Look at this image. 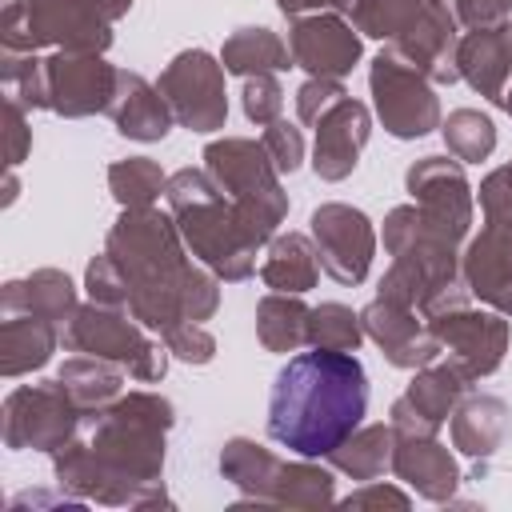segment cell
<instances>
[{
  "mask_svg": "<svg viewBox=\"0 0 512 512\" xmlns=\"http://www.w3.org/2000/svg\"><path fill=\"white\" fill-rule=\"evenodd\" d=\"M172 428V404L152 392L116 396L96 412L88 440L56 448V480L76 496L100 504H156L164 500V432Z\"/></svg>",
  "mask_w": 512,
  "mask_h": 512,
  "instance_id": "cell-1",
  "label": "cell"
},
{
  "mask_svg": "<svg viewBox=\"0 0 512 512\" xmlns=\"http://www.w3.org/2000/svg\"><path fill=\"white\" fill-rule=\"evenodd\" d=\"M368 376L352 352L312 348L292 356L268 396V432L288 452L312 460L336 452L364 420Z\"/></svg>",
  "mask_w": 512,
  "mask_h": 512,
  "instance_id": "cell-2",
  "label": "cell"
},
{
  "mask_svg": "<svg viewBox=\"0 0 512 512\" xmlns=\"http://www.w3.org/2000/svg\"><path fill=\"white\" fill-rule=\"evenodd\" d=\"M180 240L184 236H180L176 220L156 212L152 204L124 208L108 232L104 252L128 276V312L144 328L164 332V328L188 320L184 300H188V280L196 268L184 260Z\"/></svg>",
  "mask_w": 512,
  "mask_h": 512,
  "instance_id": "cell-3",
  "label": "cell"
},
{
  "mask_svg": "<svg viewBox=\"0 0 512 512\" xmlns=\"http://www.w3.org/2000/svg\"><path fill=\"white\" fill-rule=\"evenodd\" d=\"M168 208L176 216V228L192 256H200L216 276L224 280H248L256 272V244L240 232L236 208L224 196V188L196 168H180L168 176Z\"/></svg>",
  "mask_w": 512,
  "mask_h": 512,
  "instance_id": "cell-4",
  "label": "cell"
},
{
  "mask_svg": "<svg viewBox=\"0 0 512 512\" xmlns=\"http://www.w3.org/2000/svg\"><path fill=\"white\" fill-rule=\"evenodd\" d=\"M204 168L228 192L248 244L260 248L264 240H272L276 224L288 212V196L280 188V172H276L268 148L256 140H244V136H224L204 148Z\"/></svg>",
  "mask_w": 512,
  "mask_h": 512,
  "instance_id": "cell-5",
  "label": "cell"
},
{
  "mask_svg": "<svg viewBox=\"0 0 512 512\" xmlns=\"http://www.w3.org/2000/svg\"><path fill=\"white\" fill-rule=\"evenodd\" d=\"M64 348L112 360V364L128 368V376H136V380H160L168 368V348L148 340L120 308L96 304V300L72 312V320L64 324Z\"/></svg>",
  "mask_w": 512,
  "mask_h": 512,
  "instance_id": "cell-6",
  "label": "cell"
},
{
  "mask_svg": "<svg viewBox=\"0 0 512 512\" xmlns=\"http://www.w3.org/2000/svg\"><path fill=\"white\" fill-rule=\"evenodd\" d=\"M368 80H372L376 112L392 136L416 140V136H428L432 128H440V104H436L432 80L412 60H404L392 44L372 60Z\"/></svg>",
  "mask_w": 512,
  "mask_h": 512,
  "instance_id": "cell-7",
  "label": "cell"
},
{
  "mask_svg": "<svg viewBox=\"0 0 512 512\" xmlns=\"http://www.w3.org/2000/svg\"><path fill=\"white\" fill-rule=\"evenodd\" d=\"M80 424V408L68 396V388L56 380L48 384H24L8 392L4 400V440L8 448H40L56 452L72 440Z\"/></svg>",
  "mask_w": 512,
  "mask_h": 512,
  "instance_id": "cell-8",
  "label": "cell"
},
{
  "mask_svg": "<svg viewBox=\"0 0 512 512\" xmlns=\"http://www.w3.org/2000/svg\"><path fill=\"white\" fill-rule=\"evenodd\" d=\"M172 108V116L192 132H216L224 128L228 100H224V64L212 60L204 48L180 52L156 84Z\"/></svg>",
  "mask_w": 512,
  "mask_h": 512,
  "instance_id": "cell-9",
  "label": "cell"
},
{
  "mask_svg": "<svg viewBox=\"0 0 512 512\" xmlns=\"http://www.w3.org/2000/svg\"><path fill=\"white\" fill-rule=\"evenodd\" d=\"M416 208L424 212V220L448 236L452 244H460L472 228V188L464 180V168L448 156H424L408 168L404 176Z\"/></svg>",
  "mask_w": 512,
  "mask_h": 512,
  "instance_id": "cell-10",
  "label": "cell"
},
{
  "mask_svg": "<svg viewBox=\"0 0 512 512\" xmlns=\"http://www.w3.org/2000/svg\"><path fill=\"white\" fill-rule=\"evenodd\" d=\"M312 244L320 256V268L336 284H360L368 276L376 232L368 216L352 204H320L312 212Z\"/></svg>",
  "mask_w": 512,
  "mask_h": 512,
  "instance_id": "cell-11",
  "label": "cell"
},
{
  "mask_svg": "<svg viewBox=\"0 0 512 512\" xmlns=\"http://www.w3.org/2000/svg\"><path fill=\"white\" fill-rule=\"evenodd\" d=\"M432 336L440 340L444 352H452L448 360L468 376V380H480L488 372L500 368L504 360V348H508V320L500 312H472L468 304L464 308H452V312H440L428 320Z\"/></svg>",
  "mask_w": 512,
  "mask_h": 512,
  "instance_id": "cell-12",
  "label": "cell"
},
{
  "mask_svg": "<svg viewBox=\"0 0 512 512\" xmlns=\"http://www.w3.org/2000/svg\"><path fill=\"white\" fill-rule=\"evenodd\" d=\"M116 72L100 52H56L44 60L48 76V108L60 116H92L108 112L116 92Z\"/></svg>",
  "mask_w": 512,
  "mask_h": 512,
  "instance_id": "cell-13",
  "label": "cell"
},
{
  "mask_svg": "<svg viewBox=\"0 0 512 512\" xmlns=\"http://www.w3.org/2000/svg\"><path fill=\"white\" fill-rule=\"evenodd\" d=\"M468 376L448 360V364H424L408 392L392 404V428L396 436H436L440 424L452 416Z\"/></svg>",
  "mask_w": 512,
  "mask_h": 512,
  "instance_id": "cell-14",
  "label": "cell"
},
{
  "mask_svg": "<svg viewBox=\"0 0 512 512\" xmlns=\"http://www.w3.org/2000/svg\"><path fill=\"white\" fill-rule=\"evenodd\" d=\"M288 52H292V64L296 68H304L312 76H336L340 80L360 60V36L340 16L312 12V16H296L292 20Z\"/></svg>",
  "mask_w": 512,
  "mask_h": 512,
  "instance_id": "cell-15",
  "label": "cell"
},
{
  "mask_svg": "<svg viewBox=\"0 0 512 512\" xmlns=\"http://www.w3.org/2000/svg\"><path fill=\"white\" fill-rule=\"evenodd\" d=\"M456 8L448 0H420L416 20L408 24V32L400 40H392V48L412 60L428 80L436 84H452L456 72Z\"/></svg>",
  "mask_w": 512,
  "mask_h": 512,
  "instance_id": "cell-16",
  "label": "cell"
},
{
  "mask_svg": "<svg viewBox=\"0 0 512 512\" xmlns=\"http://www.w3.org/2000/svg\"><path fill=\"white\" fill-rule=\"evenodd\" d=\"M360 324L384 348L388 364H396V368H424L444 352L440 340L432 336V328H420L416 308H404V304H392V300L376 296L360 312Z\"/></svg>",
  "mask_w": 512,
  "mask_h": 512,
  "instance_id": "cell-17",
  "label": "cell"
},
{
  "mask_svg": "<svg viewBox=\"0 0 512 512\" xmlns=\"http://www.w3.org/2000/svg\"><path fill=\"white\" fill-rule=\"evenodd\" d=\"M372 132V116L360 100L344 96L340 104H332L320 120H316V152H312V168L320 180H344L356 160L360 148L368 144Z\"/></svg>",
  "mask_w": 512,
  "mask_h": 512,
  "instance_id": "cell-18",
  "label": "cell"
},
{
  "mask_svg": "<svg viewBox=\"0 0 512 512\" xmlns=\"http://www.w3.org/2000/svg\"><path fill=\"white\" fill-rule=\"evenodd\" d=\"M456 72L488 100L504 104V84L512 76V28L492 24V28H472L456 44Z\"/></svg>",
  "mask_w": 512,
  "mask_h": 512,
  "instance_id": "cell-19",
  "label": "cell"
},
{
  "mask_svg": "<svg viewBox=\"0 0 512 512\" xmlns=\"http://www.w3.org/2000/svg\"><path fill=\"white\" fill-rule=\"evenodd\" d=\"M460 276L472 296L492 304L496 312H512V240L496 228H484L468 240L460 256Z\"/></svg>",
  "mask_w": 512,
  "mask_h": 512,
  "instance_id": "cell-20",
  "label": "cell"
},
{
  "mask_svg": "<svg viewBox=\"0 0 512 512\" xmlns=\"http://www.w3.org/2000/svg\"><path fill=\"white\" fill-rule=\"evenodd\" d=\"M108 116L116 124V132L132 136V140H164L172 128V108L164 100V92L156 84H148L136 72H116V92L108 100Z\"/></svg>",
  "mask_w": 512,
  "mask_h": 512,
  "instance_id": "cell-21",
  "label": "cell"
},
{
  "mask_svg": "<svg viewBox=\"0 0 512 512\" xmlns=\"http://www.w3.org/2000/svg\"><path fill=\"white\" fill-rule=\"evenodd\" d=\"M392 472L404 484H412L424 500H448L460 480L456 460L448 456L444 444H436V436H396Z\"/></svg>",
  "mask_w": 512,
  "mask_h": 512,
  "instance_id": "cell-22",
  "label": "cell"
},
{
  "mask_svg": "<svg viewBox=\"0 0 512 512\" xmlns=\"http://www.w3.org/2000/svg\"><path fill=\"white\" fill-rule=\"evenodd\" d=\"M56 340H64L56 320L36 316V312H8L0 324V372L12 380V376H24L48 364Z\"/></svg>",
  "mask_w": 512,
  "mask_h": 512,
  "instance_id": "cell-23",
  "label": "cell"
},
{
  "mask_svg": "<svg viewBox=\"0 0 512 512\" xmlns=\"http://www.w3.org/2000/svg\"><path fill=\"white\" fill-rule=\"evenodd\" d=\"M0 304H4V316H8V312H36V316H48V320H56V324H68L72 312L80 308L72 280H68L64 272H56V268H40V272H32L28 280L4 284Z\"/></svg>",
  "mask_w": 512,
  "mask_h": 512,
  "instance_id": "cell-24",
  "label": "cell"
},
{
  "mask_svg": "<svg viewBox=\"0 0 512 512\" xmlns=\"http://www.w3.org/2000/svg\"><path fill=\"white\" fill-rule=\"evenodd\" d=\"M320 276V256H316V244H308V236L300 232H288V236H276L268 244V256L260 264V280L272 288V292H308Z\"/></svg>",
  "mask_w": 512,
  "mask_h": 512,
  "instance_id": "cell-25",
  "label": "cell"
},
{
  "mask_svg": "<svg viewBox=\"0 0 512 512\" xmlns=\"http://www.w3.org/2000/svg\"><path fill=\"white\" fill-rule=\"evenodd\" d=\"M220 472H224L248 500L272 504L276 476H280V460H276L268 448H260V444H252V440H244V436H236V440H228L224 452H220Z\"/></svg>",
  "mask_w": 512,
  "mask_h": 512,
  "instance_id": "cell-26",
  "label": "cell"
},
{
  "mask_svg": "<svg viewBox=\"0 0 512 512\" xmlns=\"http://www.w3.org/2000/svg\"><path fill=\"white\" fill-rule=\"evenodd\" d=\"M220 64H224V72H236V76L284 72V68H292V52L272 28H240L224 40Z\"/></svg>",
  "mask_w": 512,
  "mask_h": 512,
  "instance_id": "cell-27",
  "label": "cell"
},
{
  "mask_svg": "<svg viewBox=\"0 0 512 512\" xmlns=\"http://www.w3.org/2000/svg\"><path fill=\"white\" fill-rule=\"evenodd\" d=\"M60 384L68 388V396L76 400L80 412H92V408L100 412V408H108V404L120 396L124 376H120V364L80 352V356L64 360V368H60Z\"/></svg>",
  "mask_w": 512,
  "mask_h": 512,
  "instance_id": "cell-28",
  "label": "cell"
},
{
  "mask_svg": "<svg viewBox=\"0 0 512 512\" xmlns=\"http://www.w3.org/2000/svg\"><path fill=\"white\" fill-rule=\"evenodd\" d=\"M508 428V408L496 396H468L452 408V440L468 456H488Z\"/></svg>",
  "mask_w": 512,
  "mask_h": 512,
  "instance_id": "cell-29",
  "label": "cell"
},
{
  "mask_svg": "<svg viewBox=\"0 0 512 512\" xmlns=\"http://www.w3.org/2000/svg\"><path fill=\"white\" fill-rule=\"evenodd\" d=\"M392 448H396V428L368 424V428H356L336 452H328V460L340 472H348L352 480H372L384 468H392Z\"/></svg>",
  "mask_w": 512,
  "mask_h": 512,
  "instance_id": "cell-30",
  "label": "cell"
},
{
  "mask_svg": "<svg viewBox=\"0 0 512 512\" xmlns=\"http://www.w3.org/2000/svg\"><path fill=\"white\" fill-rule=\"evenodd\" d=\"M256 336L268 352H292L308 340V308L292 292H272L256 304Z\"/></svg>",
  "mask_w": 512,
  "mask_h": 512,
  "instance_id": "cell-31",
  "label": "cell"
},
{
  "mask_svg": "<svg viewBox=\"0 0 512 512\" xmlns=\"http://www.w3.org/2000/svg\"><path fill=\"white\" fill-rule=\"evenodd\" d=\"M108 188L112 196L124 204V208H148L164 188H168V176L160 172L156 160L148 156H128V160H116L108 168Z\"/></svg>",
  "mask_w": 512,
  "mask_h": 512,
  "instance_id": "cell-32",
  "label": "cell"
},
{
  "mask_svg": "<svg viewBox=\"0 0 512 512\" xmlns=\"http://www.w3.org/2000/svg\"><path fill=\"white\" fill-rule=\"evenodd\" d=\"M444 144L456 160H488L492 148H496V128L484 112L476 108H456L448 120H444Z\"/></svg>",
  "mask_w": 512,
  "mask_h": 512,
  "instance_id": "cell-33",
  "label": "cell"
},
{
  "mask_svg": "<svg viewBox=\"0 0 512 512\" xmlns=\"http://www.w3.org/2000/svg\"><path fill=\"white\" fill-rule=\"evenodd\" d=\"M328 500H332V472H324L316 464H280L272 504L316 508V504H328Z\"/></svg>",
  "mask_w": 512,
  "mask_h": 512,
  "instance_id": "cell-34",
  "label": "cell"
},
{
  "mask_svg": "<svg viewBox=\"0 0 512 512\" xmlns=\"http://www.w3.org/2000/svg\"><path fill=\"white\" fill-rule=\"evenodd\" d=\"M364 340V324L352 308L344 304H320L308 312V344L312 348H336V352H356Z\"/></svg>",
  "mask_w": 512,
  "mask_h": 512,
  "instance_id": "cell-35",
  "label": "cell"
},
{
  "mask_svg": "<svg viewBox=\"0 0 512 512\" xmlns=\"http://www.w3.org/2000/svg\"><path fill=\"white\" fill-rule=\"evenodd\" d=\"M0 80H4V96L20 100L24 108H48V76L36 52H4Z\"/></svg>",
  "mask_w": 512,
  "mask_h": 512,
  "instance_id": "cell-36",
  "label": "cell"
},
{
  "mask_svg": "<svg viewBox=\"0 0 512 512\" xmlns=\"http://www.w3.org/2000/svg\"><path fill=\"white\" fill-rule=\"evenodd\" d=\"M416 12H420V0H360V8L352 12V28L392 44L408 32Z\"/></svg>",
  "mask_w": 512,
  "mask_h": 512,
  "instance_id": "cell-37",
  "label": "cell"
},
{
  "mask_svg": "<svg viewBox=\"0 0 512 512\" xmlns=\"http://www.w3.org/2000/svg\"><path fill=\"white\" fill-rule=\"evenodd\" d=\"M480 208H484L488 228H496V232H504L512 240V164L496 168L480 184Z\"/></svg>",
  "mask_w": 512,
  "mask_h": 512,
  "instance_id": "cell-38",
  "label": "cell"
},
{
  "mask_svg": "<svg viewBox=\"0 0 512 512\" xmlns=\"http://www.w3.org/2000/svg\"><path fill=\"white\" fill-rule=\"evenodd\" d=\"M160 336H164V348H168L172 356L188 360V364H208V360L216 356V340H212V332H208L204 324H196V320H180V324L164 328Z\"/></svg>",
  "mask_w": 512,
  "mask_h": 512,
  "instance_id": "cell-39",
  "label": "cell"
},
{
  "mask_svg": "<svg viewBox=\"0 0 512 512\" xmlns=\"http://www.w3.org/2000/svg\"><path fill=\"white\" fill-rule=\"evenodd\" d=\"M240 96H244V116L252 124H272L280 116V108H284V92H280V84H276L272 72L244 76V92Z\"/></svg>",
  "mask_w": 512,
  "mask_h": 512,
  "instance_id": "cell-40",
  "label": "cell"
},
{
  "mask_svg": "<svg viewBox=\"0 0 512 512\" xmlns=\"http://www.w3.org/2000/svg\"><path fill=\"white\" fill-rule=\"evenodd\" d=\"M84 284H88V296L96 300V304H112V308H128V276L120 272V264L108 256V252H100L92 264H88V276H84Z\"/></svg>",
  "mask_w": 512,
  "mask_h": 512,
  "instance_id": "cell-41",
  "label": "cell"
},
{
  "mask_svg": "<svg viewBox=\"0 0 512 512\" xmlns=\"http://www.w3.org/2000/svg\"><path fill=\"white\" fill-rule=\"evenodd\" d=\"M276 164V172H296L304 160V136L296 124H288L284 116H276L272 124H264V140H260Z\"/></svg>",
  "mask_w": 512,
  "mask_h": 512,
  "instance_id": "cell-42",
  "label": "cell"
},
{
  "mask_svg": "<svg viewBox=\"0 0 512 512\" xmlns=\"http://www.w3.org/2000/svg\"><path fill=\"white\" fill-rule=\"evenodd\" d=\"M344 96H348V92H344V84H340L336 76H312V80L300 84V92H296V116L316 128V120H320L332 104H340Z\"/></svg>",
  "mask_w": 512,
  "mask_h": 512,
  "instance_id": "cell-43",
  "label": "cell"
},
{
  "mask_svg": "<svg viewBox=\"0 0 512 512\" xmlns=\"http://www.w3.org/2000/svg\"><path fill=\"white\" fill-rule=\"evenodd\" d=\"M512 16V0H456V20L468 28H492Z\"/></svg>",
  "mask_w": 512,
  "mask_h": 512,
  "instance_id": "cell-44",
  "label": "cell"
},
{
  "mask_svg": "<svg viewBox=\"0 0 512 512\" xmlns=\"http://www.w3.org/2000/svg\"><path fill=\"white\" fill-rule=\"evenodd\" d=\"M4 128H8V168H16L32 148V132L24 124V104L12 96H4Z\"/></svg>",
  "mask_w": 512,
  "mask_h": 512,
  "instance_id": "cell-45",
  "label": "cell"
},
{
  "mask_svg": "<svg viewBox=\"0 0 512 512\" xmlns=\"http://www.w3.org/2000/svg\"><path fill=\"white\" fill-rule=\"evenodd\" d=\"M280 4V12L284 16H312V12H324V8H336V12H344V16H352L356 8H360V0H276Z\"/></svg>",
  "mask_w": 512,
  "mask_h": 512,
  "instance_id": "cell-46",
  "label": "cell"
},
{
  "mask_svg": "<svg viewBox=\"0 0 512 512\" xmlns=\"http://www.w3.org/2000/svg\"><path fill=\"white\" fill-rule=\"evenodd\" d=\"M368 504H392V508H408V496L396 492V488H384V484H372L364 492H352L344 500V508H368Z\"/></svg>",
  "mask_w": 512,
  "mask_h": 512,
  "instance_id": "cell-47",
  "label": "cell"
},
{
  "mask_svg": "<svg viewBox=\"0 0 512 512\" xmlns=\"http://www.w3.org/2000/svg\"><path fill=\"white\" fill-rule=\"evenodd\" d=\"M84 4H88L100 20H108V24H112V20H120V16L132 8V0H84Z\"/></svg>",
  "mask_w": 512,
  "mask_h": 512,
  "instance_id": "cell-48",
  "label": "cell"
},
{
  "mask_svg": "<svg viewBox=\"0 0 512 512\" xmlns=\"http://www.w3.org/2000/svg\"><path fill=\"white\" fill-rule=\"evenodd\" d=\"M504 108H508V112H512V88H508V92H504Z\"/></svg>",
  "mask_w": 512,
  "mask_h": 512,
  "instance_id": "cell-49",
  "label": "cell"
}]
</instances>
